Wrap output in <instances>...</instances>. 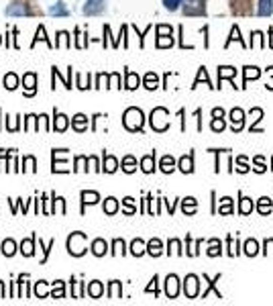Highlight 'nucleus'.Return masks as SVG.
<instances>
[{
  "instance_id": "29",
  "label": "nucleus",
  "mask_w": 273,
  "mask_h": 306,
  "mask_svg": "<svg viewBox=\"0 0 273 306\" xmlns=\"http://www.w3.org/2000/svg\"><path fill=\"white\" fill-rule=\"evenodd\" d=\"M196 208H198V202H196V198H184V204H182V210L186 212V215H194L196 212Z\"/></svg>"
},
{
  "instance_id": "53",
  "label": "nucleus",
  "mask_w": 273,
  "mask_h": 306,
  "mask_svg": "<svg viewBox=\"0 0 273 306\" xmlns=\"http://www.w3.org/2000/svg\"><path fill=\"white\" fill-rule=\"evenodd\" d=\"M236 170L241 172V174H245V172H249V168H247V160L241 156V158H236Z\"/></svg>"
},
{
  "instance_id": "6",
  "label": "nucleus",
  "mask_w": 273,
  "mask_h": 306,
  "mask_svg": "<svg viewBox=\"0 0 273 306\" xmlns=\"http://www.w3.org/2000/svg\"><path fill=\"white\" fill-rule=\"evenodd\" d=\"M7 15L9 17H29L31 9L25 3H13L11 7H7Z\"/></svg>"
},
{
  "instance_id": "44",
  "label": "nucleus",
  "mask_w": 273,
  "mask_h": 306,
  "mask_svg": "<svg viewBox=\"0 0 273 306\" xmlns=\"http://www.w3.org/2000/svg\"><path fill=\"white\" fill-rule=\"evenodd\" d=\"M112 255H124V241L122 239H114V243H112Z\"/></svg>"
},
{
  "instance_id": "61",
  "label": "nucleus",
  "mask_w": 273,
  "mask_h": 306,
  "mask_svg": "<svg viewBox=\"0 0 273 306\" xmlns=\"http://www.w3.org/2000/svg\"><path fill=\"white\" fill-rule=\"evenodd\" d=\"M0 298H5V284L0 282Z\"/></svg>"
},
{
  "instance_id": "11",
  "label": "nucleus",
  "mask_w": 273,
  "mask_h": 306,
  "mask_svg": "<svg viewBox=\"0 0 273 306\" xmlns=\"http://www.w3.org/2000/svg\"><path fill=\"white\" fill-rule=\"evenodd\" d=\"M124 88H128V90H134V88H139V84H141V78L136 76L134 72H130V70H126L124 72Z\"/></svg>"
},
{
  "instance_id": "54",
  "label": "nucleus",
  "mask_w": 273,
  "mask_h": 306,
  "mask_svg": "<svg viewBox=\"0 0 273 306\" xmlns=\"http://www.w3.org/2000/svg\"><path fill=\"white\" fill-rule=\"evenodd\" d=\"M224 127H226V125H224L222 118H212V131L218 133V131H224Z\"/></svg>"
},
{
  "instance_id": "62",
  "label": "nucleus",
  "mask_w": 273,
  "mask_h": 306,
  "mask_svg": "<svg viewBox=\"0 0 273 306\" xmlns=\"http://www.w3.org/2000/svg\"><path fill=\"white\" fill-rule=\"evenodd\" d=\"M0 43H3V35H0Z\"/></svg>"
},
{
  "instance_id": "45",
  "label": "nucleus",
  "mask_w": 273,
  "mask_h": 306,
  "mask_svg": "<svg viewBox=\"0 0 273 306\" xmlns=\"http://www.w3.org/2000/svg\"><path fill=\"white\" fill-rule=\"evenodd\" d=\"M155 45L161 47V49H163V47H172V45H174V37H172V35H169V37H157Z\"/></svg>"
},
{
  "instance_id": "22",
  "label": "nucleus",
  "mask_w": 273,
  "mask_h": 306,
  "mask_svg": "<svg viewBox=\"0 0 273 306\" xmlns=\"http://www.w3.org/2000/svg\"><path fill=\"white\" fill-rule=\"evenodd\" d=\"M106 249H108V243H106L104 239H96V241H92V253H94L96 257H102V255L106 253Z\"/></svg>"
},
{
  "instance_id": "39",
  "label": "nucleus",
  "mask_w": 273,
  "mask_h": 306,
  "mask_svg": "<svg viewBox=\"0 0 273 306\" xmlns=\"http://www.w3.org/2000/svg\"><path fill=\"white\" fill-rule=\"evenodd\" d=\"M35 296L37 298H47V282H37L35 284Z\"/></svg>"
},
{
  "instance_id": "42",
  "label": "nucleus",
  "mask_w": 273,
  "mask_h": 306,
  "mask_svg": "<svg viewBox=\"0 0 273 306\" xmlns=\"http://www.w3.org/2000/svg\"><path fill=\"white\" fill-rule=\"evenodd\" d=\"M220 253H222V249H220V241H218V239H212V241H210L208 255H210V257H216V255H220Z\"/></svg>"
},
{
  "instance_id": "36",
  "label": "nucleus",
  "mask_w": 273,
  "mask_h": 306,
  "mask_svg": "<svg viewBox=\"0 0 273 306\" xmlns=\"http://www.w3.org/2000/svg\"><path fill=\"white\" fill-rule=\"evenodd\" d=\"M257 210H259L261 215H267V212H271V198L263 196V198L259 200V204H257Z\"/></svg>"
},
{
  "instance_id": "47",
  "label": "nucleus",
  "mask_w": 273,
  "mask_h": 306,
  "mask_svg": "<svg viewBox=\"0 0 273 306\" xmlns=\"http://www.w3.org/2000/svg\"><path fill=\"white\" fill-rule=\"evenodd\" d=\"M23 164H25V168H23V170H27V172H35L37 162H35V158H33V156H27V158L23 160Z\"/></svg>"
},
{
  "instance_id": "19",
  "label": "nucleus",
  "mask_w": 273,
  "mask_h": 306,
  "mask_svg": "<svg viewBox=\"0 0 273 306\" xmlns=\"http://www.w3.org/2000/svg\"><path fill=\"white\" fill-rule=\"evenodd\" d=\"M141 170H143L145 174H151V172L155 170V153H149V156H145V158L141 160Z\"/></svg>"
},
{
  "instance_id": "3",
  "label": "nucleus",
  "mask_w": 273,
  "mask_h": 306,
  "mask_svg": "<svg viewBox=\"0 0 273 306\" xmlns=\"http://www.w3.org/2000/svg\"><path fill=\"white\" fill-rule=\"evenodd\" d=\"M151 127H153L157 133L167 131V127H169V112H167L163 106L153 108V112H151Z\"/></svg>"
},
{
  "instance_id": "30",
  "label": "nucleus",
  "mask_w": 273,
  "mask_h": 306,
  "mask_svg": "<svg viewBox=\"0 0 273 306\" xmlns=\"http://www.w3.org/2000/svg\"><path fill=\"white\" fill-rule=\"evenodd\" d=\"M157 86H159L157 74H155V72H149V74L145 76V88H147V90H155Z\"/></svg>"
},
{
  "instance_id": "9",
  "label": "nucleus",
  "mask_w": 273,
  "mask_h": 306,
  "mask_svg": "<svg viewBox=\"0 0 273 306\" xmlns=\"http://www.w3.org/2000/svg\"><path fill=\"white\" fill-rule=\"evenodd\" d=\"M230 120H232V129L234 131H241L243 127H245V112L241 110V108H232L230 110Z\"/></svg>"
},
{
  "instance_id": "16",
  "label": "nucleus",
  "mask_w": 273,
  "mask_h": 306,
  "mask_svg": "<svg viewBox=\"0 0 273 306\" xmlns=\"http://www.w3.org/2000/svg\"><path fill=\"white\" fill-rule=\"evenodd\" d=\"M49 15L51 17H70V11H67V7H65V3H55L51 9H49Z\"/></svg>"
},
{
  "instance_id": "55",
  "label": "nucleus",
  "mask_w": 273,
  "mask_h": 306,
  "mask_svg": "<svg viewBox=\"0 0 273 306\" xmlns=\"http://www.w3.org/2000/svg\"><path fill=\"white\" fill-rule=\"evenodd\" d=\"M86 162H88V158H84V156H80V158H76V172H80V170H88V168H84L86 166Z\"/></svg>"
},
{
  "instance_id": "4",
  "label": "nucleus",
  "mask_w": 273,
  "mask_h": 306,
  "mask_svg": "<svg viewBox=\"0 0 273 306\" xmlns=\"http://www.w3.org/2000/svg\"><path fill=\"white\" fill-rule=\"evenodd\" d=\"M104 9H106V0H86L82 7V13L86 17H96V15L104 13Z\"/></svg>"
},
{
  "instance_id": "18",
  "label": "nucleus",
  "mask_w": 273,
  "mask_h": 306,
  "mask_svg": "<svg viewBox=\"0 0 273 306\" xmlns=\"http://www.w3.org/2000/svg\"><path fill=\"white\" fill-rule=\"evenodd\" d=\"M147 253H149V255H153V257H159V255L163 253V245H161V241H159V239H151V241L147 243Z\"/></svg>"
},
{
  "instance_id": "50",
  "label": "nucleus",
  "mask_w": 273,
  "mask_h": 306,
  "mask_svg": "<svg viewBox=\"0 0 273 306\" xmlns=\"http://www.w3.org/2000/svg\"><path fill=\"white\" fill-rule=\"evenodd\" d=\"M53 245H55V239H51V241H49V245H47V247H43V243H41V239H39V247H41V249H43V259H41V261H43V263H45V261H47V255H49V251H51V247H53Z\"/></svg>"
},
{
  "instance_id": "59",
  "label": "nucleus",
  "mask_w": 273,
  "mask_h": 306,
  "mask_svg": "<svg viewBox=\"0 0 273 306\" xmlns=\"http://www.w3.org/2000/svg\"><path fill=\"white\" fill-rule=\"evenodd\" d=\"M212 116H214V118H220V116H224V110H222V108H214V110H212Z\"/></svg>"
},
{
  "instance_id": "31",
  "label": "nucleus",
  "mask_w": 273,
  "mask_h": 306,
  "mask_svg": "<svg viewBox=\"0 0 273 306\" xmlns=\"http://www.w3.org/2000/svg\"><path fill=\"white\" fill-rule=\"evenodd\" d=\"M122 170H124L126 174H132V172L136 170V160H134L132 156H126V158L122 160Z\"/></svg>"
},
{
  "instance_id": "14",
  "label": "nucleus",
  "mask_w": 273,
  "mask_h": 306,
  "mask_svg": "<svg viewBox=\"0 0 273 306\" xmlns=\"http://www.w3.org/2000/svg\"><path fill=\"white\" fill-rule=\"evenodd\" d=\"M35 241H37V237L33 235L31 239H25V241L21 243V253H23L25 257H31V255L35 253Z\"/></svg>"
},
{
  "instance_id": "43",
  "label": "nucleus",
  "mask_w": 273,
  "mask_h": 306,
  "mask_svg": "<svg viewBox=\"0 0 273 306\" xmlns=\"http://www.w3.org/2000/svg\"><path fill=\"white\" fill-rule=\"evenodd\" d=\"M259 76H261V72H259L257 68H251V66H249V68H245V84H247L249 80H253V78L257 80Z\"/></svg>"
},
{
  "instance_id": "27",
  "label": "nucleus",
  "mask_w": 273,
  "mask_h": 306,
  "mask_svg": "<svg viewBox=\"0 0 273 306\" xmlns=\"http://www.w3.org/2000/svg\"><path fill=\"white\" fill-rule=\"evenodd\" d=\"M3 86L9 88V90H15V88L19 86V76L13 74V72H9V74L5 76V80H3Z\"/></svg>"
},
{
  "instance_id": "37",
  "label": "nucleus",
  "mask_w": 273,
  "mask_h": 306,
  "mask_svg": "<svg viewBox=\"0 0 273 306\" xmlns=\"http://www.w3.org/2000/svg\"><path fill=\"white\" fill-rule=\"evenodd\" d=\"M120 292H122L120 282L112 280V282H110V288H108V298H120Z\"/></svg>"
},
{
  "instance_id": "40",
  "label": "nucleus",
  "mask_w": 273,
  "mask_h": 306,
  "mask_svg": "<svg viewBox=\"0 0 273 306\" xmlns=\"http://www.w3.org/2000/svg\"><path fill=\"white\" fill-rule=\"evenodd\" d=\"M51 296L53 298H63L65 296V290H63V282H53V290H51Z\"/></svg>"
},
{
  "instance_id": "34",
  "label": "nucleus",
  "mask_w": 273,
  "mask_h": 306,
  "mask_svg": "<svg viewBox=\"0 0 273 306\" xmlns=\"http://www.w3.org/2000/svg\"><path fill=\"white\" fill-rule=\"evenodd\" d=\"M218 212L220 215H232V200L226 196L220 200V206H218Z\"/></svg>"
},
{
  "instance_id": "28",
  "label": "nucleus",
  "mask_w": 273,
  "mask_h": 306,
  "mask_svg": "<svg viewBox=\"0 0 273 306\" xmlns=\"http://www.w3.org/2000/svg\"><path fill=\"white\" fill-rule=\"evenodd\" d=\"M159 168H161L163 174H172L174 168H176V160L172 156H165V158H161V166Z\"/></svg>"
},
{
  "instance_id": "25",
  "label": "nucleus",
  "mask_w": 273,
  "mask_h": 306,
  "mask_svg": "<svg viewBox=\"0 0 273 306\" xmlns=\"http://www.w3.org/2000/svg\"><path fill=\"white\" fill-rule=\"evenodd\" d=\"M55 47H63V49H70V47H72V41H70V33H67V31H59V33H57Z\"/></svg>"
},
{
  "instance_id": "41",
  "label": "nucleus",
  "mask_w": 273,
  "mask_h": 306,
  "mask_svg": "<svg viewBox=\"0 0 273 306\" xmlns=\"http://www.w3.org/2000/svg\"><path fill=\"white\" fill-rule=\"evenodd\" d=\"M251 210H253V200H251V198H243V200H241V204H238V212L249 215Z\"/></svg>"
},
{
  "instance_id": "56",
  "label": "nucleus",
  "mask_w": 273,
  "mask_h": 306,
  "mask_svg": "<svg viewBox=\"0 0 273 306\" xmlns=\"http://www.w3.org/2000/svg\"><path fill=\"white\" fill-rule=\"evenodd\" d=\"M76 37H78V39H76V47H80V49H82V47H86V39H84L86 35H82V33H80V29H76Z\"/></svg>"
},
{
  "instance_id": "48",
  "label": "nucleus",
  "mask_w": 273,
  "mask_h": 306,
  "mask_svg": "<svg viewBox=\"0 0 273 306\" xmlns=\"http://www.w3.org/2000/svg\"><path fill=\"white\" fill-rule=\"evenodd\" d=\"M108 88H120V74H110L108 76Z\"/></svg>"
},
{
  "instance_id": "5",
  "label": "nucleus",
  "mask_w": 273,
  "mask_h": 306,
  "mask_svg": "<svg viewBox=\"0 0 273 306\" xmlns=\"http://www.w3.org/2000/svg\"><path fill=\"white\" fill-rule=\"evenodd\" d=\"M198 290H200V282H198V276L190 273L186 280H184V292L188 298H196L198 296Z\"/></svg>"
},
{
  "instance_id": "51",
  "label": "nucleus",
  "mask_w": 273,
  "mask_h": 306,
  "mask_svg": "<svg viewBox=\"0 0 273 306\" xmlns=\"http://www.w3.org/2000/svg\"><path fill=\"white\" fill-rule=\"evenodd\" d=\"M172 35V27L169 25H159L157 27V37H169Z\"/></svg>"
},
{
  "instance_id": "13",
  "label": "nucleus",
  "mask_w": 273,
  "mask_h": 306,
  "mask_svg": "<svg viewBox=\"0 0 273 306\" xmlns=\"http://www.w3.org/2000/svg\"><path fill=\"white\" fill-rule=\"evenodd\" d=\"M80 196H82V210H84V206H86V204H96V202L100 200V194H98V192H94V190H90V192H88V190H84Z\"/></svg>"
},
{
  "instance_id": "20",
  "label": "nucleus",
  "mask_w": 273,
  "mask_h": 306,
  "mask_svg": "<svg viewBox=\"0 0 273 306\" xmlns=\"http://www.w3.org/2000/svg\"><path fill=\"white\" fill-rule=\"evenodd\" d=\"M37 41H45V43H47V47H51V49L55 47V45L49 41V37H47V33H45V27H43V25H39V29H37V33H35V39H33L31 47H35V43H37Z\"/></svg>"
},
{
  "instance_id": "1",
  "label": "nucleus",
  "mask_w": 273,
  "mask_h": 306,
  "mask_svg": "<svg viewBox=\"0 0 273 306\" xmlns=\"http://www.w3.org/2000/svg\"><path fill=\"white\" fill-rule=\"evenodd\" d=\"M143 123H145V116H143V110L136 108V106H130L124 110L122 114V125L128 129V131H141L143 129Z\"/></svg>"
},
{
  "instance_id": "8",
  "label": "nucleus",
  "mask_w": 273,
  "mask_h": 306,
  "mask_svg": "<svg viewBox=\"0 0 273 306\" xmlns=\"http://www.w3.org/2000/svg\"><path fill=\"white\" fill-rule=\"evenodd\" d=\"M178 292H180V280H178V276H167V280H165V294H167V298H176Z\"/></svg>"
},
{
  "instance_id": "46",
  "label": "nucleus",
  "mask_w": 273,
  "mask_h": 306,
  "mask_svg": "<svg viewBox=\"0 0 273 306\" xmlns=\"http://www.w3.org/2000/svg\"><path fill=\"white\" fill-rule=\"evenodd\" d=\"M167 251H169L172 255H174V253H176V255H182V243H180L178 239H172V241H169V249H167Z\"/></svg>"
},
{
  "instance_id": "2",
  "label": "nucleus",
  "mask_w": 273,
  "mask_h": 306,
  "mask_svg": "<svg viewBox=\"0 0 273 306\" xmlns=\"http://www.w3.org/2000/svg\"><path fill=\"white\" fill-rule=\"evenodd\" d=\"M86 241H88V237H86V233H72L70 237H67V251H70V255H74V257H80V255H84L88 249H86Z\"/></svg>"
},
{
  "instance_id": "21",
  "label": "nucleus",
  "mask_w": 273,
  "mask_h": 306,
  "mask_svg": "<svg viewBox=\"0 0 273 306\" xmlns=\"http://www.w3.org/2000/svg\"><path fill=\"white\" fill-rule=\"evenodd\" d=\"M67 125H70V120H67V116H65V114H61V112H55V120H53V129H55V131H59V133H63V131L67 129Z\"/></svg>"
},
{
  "instance_id": "15",
  "label": "nucleus",
  "mask_w": 273,
  "mask_h": 306,
  "mask_svg": "<svg viewBox=\"0 0 273 306\" xmlns=\"http://www.w3.org/2000/svg\"><path fill=\"white\" fill-rule=\"evenodd\" d=\"M271 13H273V0H259L257 15L259 17H269Z\"/></svg>"
},
{
  "instance_id": "12",
  "label": "nucleus",
  "mask_w": 273,
  "mask_h": 306,
  "mask_svg": "<svg viewBox=\"0 0 273 306\" xmlns=\"http://www.w3.org/2000/svg\"><path fill=\"white\" fill-rule=\"evenodd\" d=\"M72 127H74L78 133H84V131L88 129V116H86V114H82V112H80V114H76V116L72 118Z\"/></svg>"
},
{
  "instance_id": "10",
  "label": "nucleus",
  "mask_w": 273,
  "mask_h": 306,
  "mask_svg": "<svg viewBox=\"0 0 273 306\" xmlns=\"http://www.w3.org/2000/svg\"><path fill=\"white\" fill-rule=\"evenodd\" d=\"M186 15H202L204 7H202V0H188V5L184 7Z\"/></svg>"
},
{
  "instance_id": "26",
  "label": "nucleus",
  "mask_w": 273,
  "mask_h": 306,
  "mask_svg": "<svg viewBox=\"0 0 273 306\" xmlns=\"http://www.w3.org/2000/svg\"><path fill=\"white\" fill-rule=\"evenodd\" d=\"M102 292H104V286H102L98 280H94V282H90V284H88V294H90L92 298H100V296H102Z\"/></svg>"
},
{
  "instance_id": "49",
  "label": "nucleus",
  "mask_w": 273,
  "mask_h": 306,
  "mask_svg": "<svg viewBox=\"0 0 273 306\" xmlns=\"http://www.w3.org/2000/svg\"><path fill=\"white\" fill-rule=\"evenodd\" d=\"M180 5H182V0H163V7H165L167 11H178Z\"/></svg>"
},
{
  "instance_id": "32",
  "label": "nucleus",
  "mask_w": 273,
  "mask_h": 306,
  "mask_svg": "<svg viewBox=\"0 0 273 306\" xmlns=\"http://www.w3.org/2000/svg\"><path fill=\"white\" fill-rule=\"evenodd\" d=\"M116 210H118V200L112 198V196L106 198V200H104V212H106V215H114Z\"/></svg>"
},
{
  "instance_id": "35",
  "label": "nucleus",
  "mask_w": 273,
  "mask_h": 306,
  "mask_svg": "<svg viewBox=\"0 0 273 306\" xmlns=\"http://www.w3.org/2000/svg\"><path fill=\"white\" fill-rule=\"evenodd\" d=\"M245 253H247L249 257L257 255V253H259V243H257L255 239H249V241L245 243Z\"/></svg>"
},
{
  "instance_id": "52",
  "label": "nucleus",
  "mask_w": 273,
  "mask_h": 306,
  "mask_svg": "<svg viewBox=\"0 0 273 306\" xmlns=\"http://www.w3.org/2000/svg\"><path fill=\"white\" fill-rule=\"evenodd\" d=\"M134 210H136V208H134V200H132L130 196L124 198V212H126V215H132Z\"/></svg>"
},
{
  "instance_id": "23",
  "label": "nucleus",
  "mask_w": 273,
  "mask_h": 306,
  "mask_svg": "<svg viewBox=\"0 0 273 306\" xmlns=\"http://www.w3.org/2000/svg\"><path fill=\"white\" fill-rule=\"evenodd\" d=\"M145 251H147V245H145L141 239H134V241L130 243V253H132L134 257H141Z\"/></svg>"
},
{
  "instance_id": "33",
  "label": "nucleus",
  "mask_w": 273,
  "mask_h": 306,
  "mask_svg": "<svg viewBox=\"0 0 273 306\" xmlns=\"http://www.w3.org/2000/svg\"><path fill=\"white\" fill-rule=\"evenodd\" d=\"M0 251H3L7 257H11V255H15V251H17V243H15L13 239H7V241L3 243V249H0Z\"/></svg>"
},
{
  "instance_id": "17",
  "label": "nucleus",
  "mask_w": 273,
  "mask_h": 306,
  "mask_svg": "<svg viewBox=\"0 0 273 306\" xmlns=\"http://www.w3.org/2000/svg\"><path fill=\"white\" fill-rule=\"evenodd\" d=\"M102 166H104L102 170H104L106 174H114V172L118 170V160H116L114 156H104V164H102Z\"/></svg>"
},
{
  "instance_id": "57",
  "label": "nucleus",
  "mask_w": 273,
  "mask_h": 306,
  "mask_svg": "<svg viewBox=\"0 0 273 306\" xmlns=\"http://www.w3.org/2000/svg\"><path fill=\"white\" fill-rule=\"evenodd\" d=\"M255 166H257L255 170H257L259 174H263V172H265V162H263V158H261V156H259V158H255Z\"/></svg>"
},
{
  "instance_id": "60",
  "label": "nucleus",
  "mask_w": 273,
  "mask_h": 306,
  "mask_svg": "<svg viewBox=\"0 0 273 306\" xmlns=\"http://www.w3.org/2000/svg\"><path fill=\"white\" fill-rule=\"evenodd\" d=\"M88 160H90V164H92V168H94L96 172H100V170H102V168L98 166V160H96V158H88Z\"/></svg>"
},
{
  "instance_id": "7",
  "label": "nucleus",
  "mask_w": 273,
  "mask_h": 306,
  "mask_svg": "<svg viewBox=\"0 0 273 306\" xmlns=\"http://www.w3.org/2000/svg\"><path fill=\"white\" fill-rule=\"evenodd\" d=\"M23 86H25V94H27V96H33V94L37 92V76H35L33 72L25 74V76H23Z\"/></svg>"
},
{
  "instance_id": "24",
  "label": "nucleus",
  "mask_w": 273,
  "mask_h": 306,
  "mask_svg": "<svg viewBox=\"0 0 273 306\" xmlns=\"http://www.w3.org/2000/svg\"><path fill=\"white\" fill-rule=\"evenodd\" d=\"M180 170L184 174H192L194 172V158H192V153H190V156H184L180 160Z\"/></svg>"
},
{
  "instance_id": "58",
  "label": "nucleus",
  "mask_w": 273,
  "mask_h": 306,
  "mask_svg": "<svg viewBox=\"0 0 273 306\" xmlns=\"http://www.w3.org/2000/svg\"><path fill=\"white\" fill-rule=\"evenodd\" d=\"M145 292H155V294L159 292V290H157V276H153V280H151V284L145 288Z\"/></svg>"
},
{
  "instance_id": "38",
  "label": "nucleus",
  "mask_w": 273,
  "mask_h": 306,
  "mask_svg": "<svg viewBox=\"0 0 273 306\" xmlns=\"http://www.w3.org/2000/svg\"><path fill=\"white\" fill-rule=\"evenodd\" d=\"M236 76V70L230 68V66H224V68H218V78L222 82V78H234Z\"/></svg>"
}]
</instances>
